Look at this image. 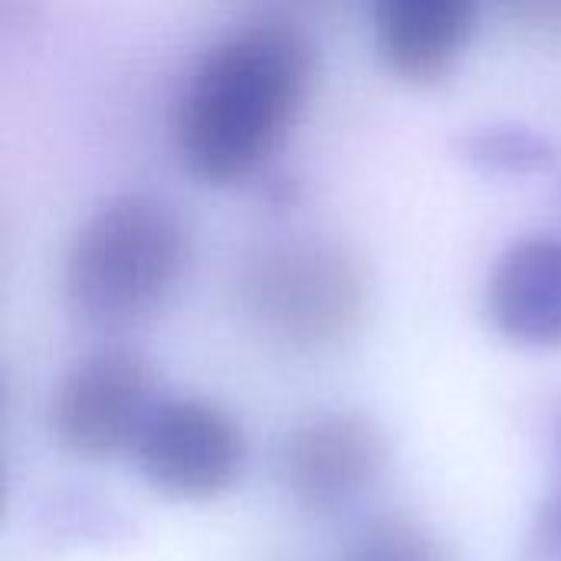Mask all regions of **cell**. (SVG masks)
I'll use <instances>...</instances> for the list:
<instances>
[{"label": "cell", "mask_w": 561, "mask_h": 561, "mask_svg": "<svg viewBox=\"0 0 561 561\" xmlns=\"http://www.w3.org/2000/svg\"><path fill=\"white\" fill-rule=\"evenodd\" d=\"M316 82L312 43L256 23L214 43L187 72L171 115L181 168L207 187L250 181L289 138Z\"/></svg>", "instance_id": "obj_1"}, {"label": "cell", "mask_w": 561, "mask_h": 561, "mask_svg": "<svg viewBox=\"0 0 561 561\" xmlns=\"http://www.w3.org/2000/svg\"><path fill=\"white\" fill-rule=\"evenodd\" d=\"M191 233L178 207L148 191L105 197L72 233L62 260L69 312L92 329L145 322L181 283Z\"/></svg>", "instance_id": "obj_2"}, {"label": "cell", "mask_w": 561, "mask_h": 561, "mask_svg": "<svg viewBox=\"0 0 561 561\" xmlns=\"http://www.w3.org/2000/svg\"><path fill=\"white\" fill-rule=\"evenodd\" d=\"M365 273L332 243H279L243 273V306L273 342L322 352L345 342L365 316Z\"/></svg>", "instance_id": "obj_3"}, {"label": "cell", "mask_w": 561, "mask_h": 561, "mask_svg": "<svg viewBox=\"0 0 561 561\" xmlns=\"http://www.w3.org/2000/svg\"><path fill=\"white\" fill-rule=\"evenodd\" d=\"M158 401V378L145 355L118 345L99 348L62 375L49 431L59 450L76 460H112L135 450Z\"/></svg>", "instance_id": "obj_4"}, {"label": "cell", "mask_w": 561, "mask_h": 561, "mask_svg": "<svg viewBox=\"0 0 561 561\" xmlns=\"http://www.w3.org/2000/svg\"><path fill=\"white\" fill-rule=\"evenodd\" d=\"M131 457L154 493L204 503L237 486L247 467V440L220 404L164 398L151 411Z\"/></svg>", "instance_id": "obj_5"}, {"label": "cell", "mask_w": 561, "mask_h": 561, "mask_svg": "<svg viewBox=\"0 0 561 561\" xmlns=\"http://www.w3.org/2000/svg\"><path fill=\"white\" fill-rule=\"evenodd\" d=\"M388 467L385 431L358 411H316L279 447V483L309 513H335L378 483Z\"/></svg>", "instance_id": "obj_6"}, {"label": "cell", "mask_w": 561, "mask_h": 561, "mask_svg": "<svg viewBox=\"0 0 561 561\" xmlns=\"http://www.w3.org/2000/svg\"><path fill=\"white\" fill-rule=\"evenodd\" d=\"M483 0H371V39L388 72L437 82L463 59Z\"/></svg>", "instance_id": "obj_7"}, {"label": "cell", "mask_w": 561, "mask_h": 561, "mask_svg": "<svg viewBox=\"0 0 561 561\" xmlns=\"http://www.w3.org/2000/svg\"><path fill=\"white\" fill-rule=\"evenodd\" d=\"M486 316L513 345L561 348V237H523L496 256Z\"/></svg>", "instance_id": "obj_8"}, {"label": "cell", "mask_w": 561, "mask_h": 561, "mask_svg": "<svg viewBox=\"0 0 561 561\" xmlns=\"http://www.w3.org/2000/svg\"><path fill=\"white\" fill-rule=\"evenodd\" d=\"M345 561H450L444 546L411 519H378L358 533Z\"/></svg>", "instance_id": "obj_9"}, {"label": "cell", "mask_w": 561, "mask_h": 561, "mask_svg": "<svg viewBox=\"0 0 561 561\" xmlns=\"http://www.w3.org/2000/svg\"><path fill=\"white\" fill-rule=\"evenodd\" d=\"M473 164L510 174H533L549 164V145L529 128H486L470 135L463 151Z\"/></svg>", "instance_id": "obj_10"}, {"label": "cell", "mask_w": 561, "mask_h": 561, "mask_svg": "<svg viewBox=\"0 0 561 561\" xmlns=\"http://www.w3.org/2000/svg\"><path fill=\"white\" fill-rule=\"evenodd\" d=\"M552 483L526 533L523 561H561V404L552 414Z\"/></svg>", "instance_id": "obj_11"}]
</instances>
